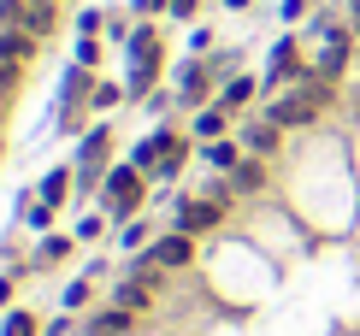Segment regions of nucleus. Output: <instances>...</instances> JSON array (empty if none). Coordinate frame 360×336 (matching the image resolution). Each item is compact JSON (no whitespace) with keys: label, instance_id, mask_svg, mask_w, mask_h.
I'll use <instances>...</instances> for the list:
<instances>
[{"label":"nucleus","instance_id":"obj_1","mask_svg":"<svg viewBox=\"0 0 360 336\" xmlns=\"http://www.w3.org/2000/svg\"><path fill=\"white\" fill-rule=\"evenodd\" d=\"M101 201H107V219L112 224H130L148 207V172H142V165H130V160L112 165L107 183H101Z\"/></svg>","mask_w":360,"mask_h":336},{"label":"nucleus","instance_id":"obj_2","mask_svg":"<svg viewBox=\"0 0 360 336\" xmlns=\"http://www.w3.org/2000/svg\"><path fill=\"white\" fill-rule=\"evenodd\" d=\"M77 195H95L101 183H107L112 172V124H95V130H83V142H77Z\"/></svg>","mask_w":360,"mask_h":336},{"label":"nucleus","instance_id":"obj_3","mask_svg":"<svg viewBox=\"0 0 360 336\" xmlns=\"http://www.w3.org/2000/svg\"><path fill=\"white\" fill-rule=\"evenodd\" d=\"M224 201H213V195H184V201H172V231H189V236H207L224 224Z\"/></svg>","mask_w":360,"mask_h":336},{"label":"nucleus","instance_id":"obj_4","mask_svg":"<svg viewBox=\"0 0 360 336\" xmlns=\"http://www.w3.org/2000/svg\"><path fill=\"white\" fill-rule=\"evenodd\" d=\"M177 106H213L219 101V77L207 59H189V65H177Z\"/></svg>","mask_w":360,"mask_h":336},{"label":"nucleus","instance_id":"obj_5","mask_svg":"<svg viewBox=\"0 0 360 336\" xmlns=\"http://www.w3.org/2000/svg\"><path fill=\"white\" fill-rule=\"evenodd\" d=\"M236 142H243L254 160H278V154H283V130H278L266 112H248L243 124H236Z\"/></svg>","mask_w":360,"mask_h":336},{"label":"nucleus","instance_id":"obj_6","mask_svg":"<svg viewBox=\"0 0 360 336\" xmlns=\"http://www.w3.org/2000/svg\"><path fill=\"white\" fill-rule=\"evenodd\" d=\"M195 242L201 236H189V231H160L154 242H148V259L166 266V271H189L195 266Z\"/></svg>","mask_w":360,"mask_h":336},{"label":"nucleus","instance_id":"obj_7","mask_svg":"<svg viewBox=\"0 0 360 336\" xmlns=\"http://www.w3.org/2000/svg\"><path fill=\"white\" fill-rule=\"evenodd\" d=\"M177 142H184V136H177V124H154V130H148L136 148H130V165H142V172L154 177V172H160V160H166Z\"/></svg>","mask_w":360,"mask_h":336},{"label":"nucleus","instance_id":"obj_8","mask_svg":"<svg viewBox=\"0 0 360 336\" xmlns=\"http://www.w3.org/2000/svg\"><path fill=\"white\" fill-rule=\"evenodd\" d=\"M160 65H166V53L160 48H142V53H130V101H142V95H154L160 89Z\"/></svg>","mask_w":360,"mask_h":336},{"label":"nucleus","instance_id":"obj_9","mask_svg":"<svg viewBox=\"0 0 360 336\" xmlns=\"http://www.w3.org/2000/svg\"><path fill=\"white\" fill-rule=\"evenodd\" d=\"M77 248H83V242L71 236V231H48V236L36 242V254H30V266H36V271H53V266H65Z\"/></svg>","mask_w":360,"mask_h":336},{"label":"nucleus","instance_id":"obj_10","mask_svg":"<svg viewBox=\"0 0 360 336\" xmlns=\"http://www.w3.org/2000/svg\"><path fill=\"white\" fill-rule=\"evenodd\" d=\"M260 95H266V83H260V77H243V71L219 83V106H224L231 118H236V112H248V106L260 101Z\"/></svg>","mask_w":360,"mask_h":336},{"label":"nucleus","instance_id":"obj_11","mask_svg":"<svg viewBox=\"0 0 360 336\" xmlns=\"http://www.w3.org/2000/svg\"><path fill=\"white\" fill-rule=\"evenodd\" d=\"M71 195H77V172H71V165H53V172L36 183V201H41V207H53V212H59V207H71Z\"/></svg>","mask_w":360,"mask_h":336},{"label":"nucleus","instance_id":"obj_12","mask_svg":"<svg viewBox=\"0 0 360 336\" xmlns=\"http://www.w3.org/2000/svg\"><path fill=\"white\" fill-rule=\"evenodd\" d=\"M154 295H160L154 283H142V278H130V271H124V278L112 283V295H107V301H112V307H124V313H136V318H142L148 307H154Z\"/></svg>","mask_w":360,"mask_h":336},{"label":"nucleus","instance_id":"obj_13","mask_svg":"<svg viewBox=\"0 0 360 336\" xmlns=\"http://www.w3.org/2000/svg\"><path fill=\"white\" fill-rule=\"evenodd\" d=\"M231 124H236V118H231V112H224V106L213 101V106H195L189 136H195V148H201V142H219V136H231Z\"/></svg>","mask_w":360,"mask_h":336},{"label":"nucleus","instance_id":"obj_14","mask_svg":"<svg viewBox=\"0 0 360 336\" xmlns=\"http://www.w3.org/2000/svg\"><path fill=\"white\" fill-rule=\"evenodd\" d=\"M243 160H248V148L236 142V136H219V142H201V165H213V172H224V177H231V172H236Z\"/></svg>","mask_w":360,"mask_h":336},{"label":"nucleus","instance_id":"obj_15","mask_svg":"<svg viewBox=\"0 0 360 336\" xmlns=\"http://www.w3.org/2000/svg\"><path fill=\"white\" fill-rule=\"evenodd\" d=\"M89 336H136V313H124V307H101V313H89Z\"/></svg>","mask_w":360,"mask_h":336},{"label":"nucleus","instance_id":"obj_16","mask_svg":"<svg viewBox=\"0 0 360 336\" xmlns=\"http://www.w3.org/2000/svg\"><path fill=\"white\" fill-rule=\"evenodd\" d=\"M18 30H30L36 41H48L53 30H59V0H30V6H24V24H18Z\"/></svg>","mask_w":360,"mask_h":336},{"label":"nucleus","instance_id":"obj_17","mask_svg":"<svg viewBox=\"0 0 360 336\" xmlns=\"http://www.w3.org/2000/svg\"><path fill=\"white\" fill-rule=\"evenodd\" d=\"M36 48H41V41L30 36V30H0V59H12V65H30Z\"/></svg>","mask_w":360,"mask_h":336},{"label":"nucleus","instance_id":"obj_18","mask_svg":"<svg viewBox=\"0 0 360 336\" xmlns=\"http://www.w3.org/2000/svg\"><path fill=\"white\" fill-rule=\"evenodd\" d=\"M231 183H236V195H260L266 183H272V172H266V160H254V154H248V160L231 172Z\"/></svg>","mask_w":360,"mask_h":336},{"label":"nucleus","instance_id":"obj_19","mask_svg":"<svg viewBox=\"0 0 360 336\" xmlns=\"http://www.w3.org/2000/svg\"><path fill=\"white\" fill-rule=\"evenodd\" d=\"M189 154H201V148H195V136H184V142H177L172 154L160 160V172H154V177H160V183H177V177H184V165H189Z\"/></svg>","mask_w":360,"mask_h":336},{"label":"nucleus","instance_id":"obj_20","mask_svg":"<svg viewBox=\"0 0 360 336\" xmlns=\"http://www.w3.org/2000/svg\"><path fill=\"white\" fill-rule=\"evenodd\" d=\"M0 336H41V318L30 307H6L0 313Z\"/></svg>","mask_w":360,"mask_h":336},{"label":"nucleus","instance_id":"obj_21","mask_svg":"<svg viewBox=\"0 0 360 336\" xmlns=\"http://www.w3.org/2000/svg\"><path fill=\"white\" fill-rule=\"evenodd\" d=\"M118 101H130L124 83H95V95H89V112H112Z\"/></svg>","mask_w":360,"mask_h":336},{"label":"nucleus","instance_id":"obj_22","mask_svg":"<svg viewBox=\"0 0 360 336\" xmlns=\"http://www.w3.org/2000/svg\"><path fill=\"white\" fill-rule=\"evenodd\" d=\"M148 242H154V231H148V219H130L124 231H118V248H124V254H142Z\"/></svg>","mask_w":360,"mask_h":336},{"label":"nucleus","instance_id":"obj_23","mask_svg":"<svg viewBox=\"0 0 360 336\" xmlns=\"http://www.w3.org/2000/svg\"><path fill=\"white\" fill-rule=\"evenodd\" d=\"M101 36H77V48H71V65H83V71H101Z\"/></svg>","mask_w":360,"mask_h":336},{"label":"nucleus","instance_id":"obj_24","mask_svg":"<svg viewBox=\"0 0 360 336\" xmlns=\"http://www.w3.org/2000/svg\"><path fill=\"white\" fill-rule=\"evenodd\" d=\"M89 289H95V278H89V271H83V278H77V283H71V289H65V295H59V301H65V313H83V307H89V301H95V295H89Z\"/></svg>","mask_w":360,"mask_h":336},{"label":"nucleus","instance_id":"obj_25","mask_svg":"<svg viewBox=\"0 0 360 336\" xmlns=\"http://www.w3.org/2000/svg\"><path fill=\"white\" fill-rule=\"evenodd\" d=\"M107 212H89V219H77V231H71V236H77V242H101V236H107Z\"/></svg>","mask_w":360,"mask_h":336},{"label":"nucleus","instance_id":"obj_26","mask_svg":"<svg viewBox=\"0 0 360 336\" xmlns=\"http://www.w3.org/2000/svg\"><path fill=\"white\" fill-rule=\"evenodd\" d=\"M130 36H136V18L130 12H107V41H124L130 48Z\"/></svg>","mask_w":360,"mask_h":336},{"label":"nucleus","instance_id":"obj_27","mask_svg":"<svg viewBox=\"0 0 360 336\" xmlns=\"http://www.w3.org/2000/svg\"><path fill=\"white\" fill-rule=\"evenodd\" d=\"M77 36H107V12H101V6H83V12H77Z\"/></svg>","mask_w":360,"mask_h":336},{"label":"nucleus","instance_id":"obj_28","mask_svg":"<svg viewBox=\"0 0 360 336\" xmlns=\"http://www.w3.org/2000/svg\"><path fill=\"white\" fill-rule=\"evenodd\" d=\"M18 83H24V65L0 59V101H6V95H18Z\"/></svg>","mask_w":360,"mask_h":336},{"label":"nucleus","instance_id":"obj_29","mask_svg":"<svg viewBox=\"0 0 360 336\" xmlns=\"http://www.w3.org/2000/svg\"><path fill=\"white\" fill-rule=\"evenodd\" d=\"M12 289H18V271H0V307H12Z\"/></svg>","mask_w":360,"mask_h":336},{"label":"nucleus","instance_id":"obj_30","mask_svg":"<svg viewBox=\"0 0 360 336\" xmlns=\"http://www.w3.org/2000/svg\"><path fill=\"white\" fill-rule=\"evenodd\" d=\"M41 336H71V313H59L53 325H41Z\"/></svg>","mask_w":360,"mask_h":336},{"label":"nucleus","instance_id":"obj_31","mask_svg":"<svg viewBox=\"0 0 360 336\" xmlns=\"http://www.w3.org/2000/svg\"><path fill=\"white\" fill-rule=\"evenodd\" d=\"M195 6H201V0H172L166 12H172V18H195Z\"/></svg>","mask_w":360,"mask_h":336},{"label":"nucleus","instance_id":"obj_32","mask_svg":"<svg viewBox=\"0 0 360 336\" xmlns=\"http://www.w3.org/2000/svg\"><path fill=\"white\" fill-rule=\"evenodd\" d=\"M302 12H307V0H283V24H295Z\"/></svg>","mask_w":360,"mask_h":336},{"label":"nucleus","instance_id":"obj_33","mask_svg":"<svg viewBox=\"0 0 360 336\" xmlns=\"http://www.w3.org/2000/svg\"><path fill=\"white\" fill-rule=\"evenodd\" d=\"M342 24H349L354 36H360V0H349V18H342Z\"/></svg>","mask_w":360,"mask_h":336},{"label":"nucleus","instance_id":"obj_34","mask_svg":"<svg viewBox=\"0 0 360 336\" xmlns=\"http://www.w3.org/2000/svg\"><path fill=\"white\" fill-rule=\"evenodd\" d=\"M224 6H231V12H248V6H254V0H224Z\"/></svg>","mask_w":360,"mask_h":336},{"label":"nucleus","instance_id":"obj_35","mask_svg":"<svg viewBox=\"0 0 360 336\" xmlns=\"http://www.w3.org/2000/svg\"><path fill=\"white\" fill-rule=\"evenodd\" d=\"M0 160H6V142H0Z\"/></svg>","mask_w":360,"mask_h":336}]
</instances>
